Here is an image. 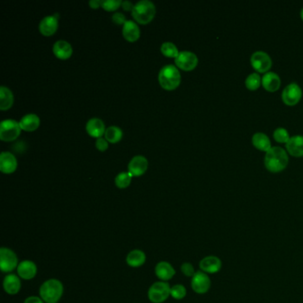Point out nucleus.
Instances as JSON below:
<instances>
[{
  "mask_svg": "<svg viewBox=\"0 0 303 303\" xmlns=\"http://www.w3.org/2000/svg\"><path fill=\"white\" fill-rule=\"evenodd\" d=\"M134 8H135V5H133V3L130 1H123L122 2V8L124 9V11L133 12Z\"/></svg>",
  "mask_w": 303,
  "mask_h": 303,
  "instance_id": "39",
  "label": "nucleus"
},
{
  "mask_svg": "<svg viewBox=\"0 0 303 303\" xmlns=\"http://www.w3.org/2000/svg\"><path fill=\"white\" fill-rule=\"evenodd\" d=\"M288 163L287 151L281 147H272L266 152L264 157V164L267 170L275 174L284 171Z\"/></svg>",
  "mask_w": 303,
  "mask_h": 303,
  "instance_id": "1",
  "label": "nucleus"
},
{
  "mask_svg": "<svg viewBox=\"0 0 303 303\" xmlns=\"http://www.w3.org/2000/svg\"><path fill=\"white\" fill-rule=\"evenodd\" d=\"M102 4H103V0H91L89 2L90 7H91V8H94V9H97L100 7H102Z\"/></svg>",
  "mask_w": 303,
  "mask_h": 303,
  "instance_id": "40",
  "label": "nucleus"
},
{
  "mask_svg": "<svg viewBox=\"0 0 303 303\" xmlns=\"http://www.w3.org/2000/svg\"><path fill=\"white\" fill-rule=\"evenodd\" d=\"M123 36L129 42H136L141 35L139 27L134 21H126L122 29Z\"/></svg>",
  "mask_w": 303,
  "mask_h": 303,
  "instance_id": "23",
  "label": "nucleus"
},
{
  "mask_svg": "<svg viewBox=\"0 0 303 303\" xmlns=\"http://www.w3.org/2000/svg\"><path fill=\"white\" fill-rule=\"evenodd\" d=\"M162 54L169 58H176L179 55L180 52L176 45L172 42H164L161 46Z\"/></svg>",
  "mask_w": 303,
  "mask_h": 303,
  "instance_id": "29",
  "label": "nucleus"
},
{
  "mask_svg": "<svg viewBox=\"0 0 303 303\" xmlns=\"http://www.w3.org/2000/svg\"><path fill=\"white\" fill-rule=\"evenodd\" d=\"M22 131L17 121L6 119L0 124V139L3 142H13L18 138Z\"/></svg>",
  "mask_w": 303,
  "mask_h": 303,
  "instance_id": "6",
  "label": "nucleus"
},
{
  "mask_svg": "<svg viewBox=\"0 0 303 303\" xmlns=\"http://www.w3.org/2000/svg\"><path fill=\"white\" fill-rule=\"evenodd\" d=\"M24 303H45V301L41 299V297L29 296L24 300Z\"/></svg>",
  "mask_w": 303,
  "mask_h": 303,
  "instance_id": "38",
  "label": "nucleus"
},
{
  "mask_svg": "<svg viewBox=\"0 0 303 303\" xmlns=\"http://www.w3.org/2000/svg\"><path fill=\"white\" fill-rule=\"evenodd\" d=\"M171 295V287L166 282L154 283L148 291V297L152 303H163Z\"/></svg>",
  "mask_w": 303,
  "mask_h": 303,
  "instance_id": "5",
  "label": "nucleus"
},
{
  "mask_svg": "<svg viewBox=\"0 0 303 303\" xmlns=\"http://www.w3.org/2000/svg\"><path fill=\"white\" fill-rule=\"evenodd\" d=\"M112 21L114 23H116L117 25H124V23L126 22V18L123 14L121 13H116L112 15Z\"/></svg>",
  "mask_w": 303,
  "mask_h": 303,
  "instance_id": "36",
  "label": "nucleus"
},
{
  "mask_svg": "<svg viewBox=\"0 0 303 303\" xmlns=\"http://www.w3.org/2000/svg\"><path fill=\"white\" fill-rule=\"evenodd\" d=\"M14 95L9 88L2 85L0 88V110H8L13 106Z\"/></svg>",
  "mask_w": 303,
  "mask_h": 303,
  "instance_id": "27",
  "label": "nucleus"
},
{
  "mask_svg": "<svg viewBox=\"0 0 303 303\" xmlns=\"http://www.w3.org/2000/svg\"><path fill=\"white\" fill-rule=\"evenodd\" d=\"M302 97V90L297 83H291L282 92V100L288 106H294Z\"/></svg>",
  "mask_w": 303,
  "mask_h": 303,
  "instance_id": "10",
  "label": "nucleus"
},
{
  "mask_svg": "<svg viewBox=\"0 0 303 303\" xmlns=\"http://www.w3.org/2000/svg\"><path fill=\"white\" fill-rule=\"evenodd\" d=\"M109 142L107 141L106 139H104V138H98L97 141H96V148L98 149V150L100 151H105L108 149V147H109Z\"/></svg>",
  "mask_w": 303,
  "mask_h": 303,
  "instance_id": "37",
  "label": "nucleus"
},
{
  "mask_svg": "<svg viewBox=\"0 0 303 303\" xmlns=\"http://www.w3.org/2000/svg\"><path fill=\"white\" fill-rule=\"evenodd\" d=\"M53 51L57 58L67 60L72 55L73 49L69 42L65 40H58L56 41L54 45Z\"/></svg>",
  "mask_w": 303,
  "mask_h": 303,
  "instance_id": "22",
  "label": "nucleus"
},
{
  "mask_svg": "<svg viewBox=\"0 0 303 303\" xmlns=\"http://www.w3.org/2000/svg\"><path fill=\"white\" fill-rule=\"evenodd\" d=\"M176 64L181 70L190 71L197 67L198 59L192 52H180L179 55L176 58Z\"/></svg>",
  "mask_w": 303,
  "mask_h": 303,
  "instance_id": "11",
  "label": "nucleus"
},
{
  "mask_svg": "<svg viewBox=\"0 0 303 303\" xmlns=\"http://www.w3.org/2000/svg\"><path fill=\"white\" fill-rule=\"evenodd\" d=\"M285 148L292 157H303V136H292L285 144Z\"/></svg>",
  "mask_w": 303,
  "mask_h": 303,
  "instance_id": "21",
  "label": "nucleus"
},
{
  "mask_svg": "<svg viewBox=\"0 0 303 303\" xmlns=\"http://www.w3.org/2000/svg\"><path fill=\"white\" fill-rule=\"evenodd\" d=\"M3 287H4L5 292L8 294H10V295L17 294L22 288V282H21L20 277L14 273L7 275L5 277L4 282H3Z\"/></svg>",
  "mask_w": 303,
  "mask_h": 303,
  "instance_id": "16",
  "label": "nucleus"
},
{
  "mask_svg": "<svg viewBox=\"0 0 303 303\" xmlns=\"http://www.w3.org/2000/svg\"><path fill=\"white\" fill-rule=\"evenodd\" d=\"M19 124H20L22 130L27 132L35 131V130H37L40 124V119L36 114H27L22 117L21 121L19 122Z\"/></svg>",
  "mask_w": 303,
  "mask_h": 303,
  "instance_id": "24",
  "label": "nucleus"
},
{
  "mask_svg": "<svg viewBox=\"0 0 303 303\" xmlns=\"http://www.w3.org/2000/svg\"><path fill=\"white\" fill-rule=\"evenodd\" d=\"M18 257L13 250L2 247L0 249V269L5 273H11L18 267Z\"/></svg>",
  "mask_w": 303,
  "mask_h": 303,
  "instance_id": "7",
  "label": "nucleus"
},
{
  "mask_svg": "<svg viewBox=\"0 0 303 303\" xmlns=\"http://www.w3.org/2000/svg\"><path fill=\"white\" fill-rule=\"evenodd\" d=\"M37 268L36 263L30 259H24L19 263L17 274L24 280H30L37 276Z\"/></svg>",
  "mask_w": 303,
  "mask_h": 303,
  "instance_id": "13",
  "label": "nucleus"
},
{
  "mask_svg": "<svg viewBox=\"0 0 303 303\" xmlns=\"http://www.w3.org/2000/svg\"><path fill=\"white\" fill-rule=\"evenodd\" d=\"M58 29V19L55 15H49L42 19L39 23V30L41 34L46 37L54 35Z\"/></svg>",
  "mask_w": 303,
  "mask_h": 303,
  "instance_id": "18",
  "label": "nucleus"
},
{
  "mask_svg": "<svg viewBox=\"0 0 303 303\" xmlns=\"http://www.w3.org/2000/svg\"><path fill=\"white\" fill-rule=\"evenodd\" d=\"M300 18L302 19V21H303V8H302V9H301V10H300Z\"/></svg>",
  "mask_w": 303,
  "mask_h": 303,
  "instance_id": "41",
  "label": "nucleus"
},
{
  "mask_svg": "<svg viewBox=\"0 0 303 303\" xmlns=\"http://www.w3.org/2000/svg\"><path fill=\"white\" fill-rule=\"evenodd\" d=\"M200 271L206 274H216L223 268V262L219 257L214 255L206 256L199 263Z\"/></svg>",
  "mask_w": 303,
  "mask_h": 303,
  "instance_id": "12",
  "label": "nucleus"
},
{
  "mask_svg": "<svg viewBox=\"0 0 303 303\" xmlns=\"http://www.w3.org/2000/svg\"><path fill=\"white\" fill-rule=\"evenodd\" d=\"M105 139L110 143H117L122 139L123 137V131L121 130V128L116 125H111L110 127H108L104 134Z\"/></svg>",
  "mask_w": 303,
  "mask_h": 303,
  "instance_id": "28",
  "label": "nucleus"
},
{
  "mask_svg": "<svg viewBox=\"0 0 303 303\" xmlns=\"http://www.w3.org/2000/svg\"><path fill=\"white\" fill-rule=\"evenodd\" d=\"M63 291L64 288L62 282L51 278L42 284L39 289V295L46 303H57L62 298Z\"/></svg>",
  "mask_w": 303,
  "mask_h": 303,
  "instance_id": "2",
  "label": "nucleus"
},
{
  "mask_svg": "<svg viewBox=\"0 0 303 303\" xmlns=\"http://www.w3.org/2000/svg\"><path fill=\"white\" fill-rule=\"evenodd\" d=\"M85 129L88 131V135L95 138H101L105 134L106 128L103 121L97 117L91 118L88 120Z\"/></svg>",
  "mask_w": 303,
  "mask_h": 303,
  "instance_id": "20",
  "label": "nucleus"
},
{
  "mask_svg": "<svg viewBox=\"0 0 303 303\" xmlns=\"http://www.w3.org/2000/svg\"><path fill=\"white\" fill-rule=\"evenodd\" d=\"M156 7L149 0H142L135 5L132 15L136 22L141 24L150 23L156 15Z\"/></svg>",
  "mask_w": 303,
  "mask_h": 303,
  "instance_id": "4",
  "label": "nucleus"
},
{
  "mask_svg": "<svg viewBox=\"0 0 303 303\" xmlns=\"http://www.w3.org/2000/svg\"><path fill=\"white\" fill-rule=\"evenodd\" d=\"M17 168V159L14 154L5 151L0 155V171L7 175L15 172Z\"/></svg>",
  "mask_w": 303,
  "mask_h": 303,
  "instance_id": "15",
  "label": "nucleus"
},
{
  "mask_svg": "<svg viewBox=\"0 0 303 303\" xmlns=\"http://www.w3.org/2000/svg\"><path fill=\"white\" fill-rule=\"evenodd\" d=\"M252 143L257 150L264 152H268L272 148L270 138L265 134L259 132L252 136Z\"/></svg>",
  "mask_w": 303,
  "mask_h": 303,
  "instance_id": "25",
  "label": "nucleus"
},
{
  "mask_svg": "<svg viewBox=\"0 0 303 303\" xmlns=\"http://www.w3.org/2000/svg\"><path fill=\"white\" fill-rule=\"evenodd\" d=\"M155 274L161 281H168L175 277L176 270L171 263L160 262L155 267Z\"/></svg>",
  "mask_w": 303,
  "mask_h": 303,
  "instance_id": "17",
  "label": "nucleus"
},
{
  "mask_svg": "<svg viewBox=\"0 0 303 303\" xmlns=\"http://www.w3.org/2000/svg\"><path fill=\"white\" fill-rule=\"evenodd\" d=\"M273 137L277 143H285V144L288 143L289 140L291 138L289 132L284 127L277 128L273 133Z\"/></svg>",
  "mask_w": 303,
  "mask_h": 303,
  "instance_id": "32",
  "label": "nucleus"
},
{
  "mask_svg": "<svg viewBox=\"0 0 303 303\" xmlns=\"http://www.w3.org/2000/svg\"><path fill=\"white\" fill-rule=\"evenodd\" d=\"M262 84L265 90L271 93L278 91L281 85V78L278 74L269 71L262 77Z\"/></svg>",
  "mask_w": 303,
  "mask_h": 303,
  "instance_id": "19",
  "label": "nucleus"
},
{
  "mask_svg": "<svg viewBox=\"0 0 303 303\" xmlns=\"http://www.w3.org/2000/svg\"><path fill=\"white\" fill-rule=\"evenodd\" d=\"M134 176H132L130 172H120L119 175H117L116 179H115V183L117 185V188L119 189H125L129 187L131 184L132 178Z\"/></svg>",
  "mask_w": 303,
  "mask_h": 303,
  "instance_id": "31",
  "label": "nucleus"
},
{
  "mask_svg": "<svg viewBox=\"0 0 303 303\" xmlns=\"http://www.w3.org/2000/svg\"><path fill=\"white\" fill-rule=\"evenodd\" d=\"M211 285V278L203 271H197L191 279V288L197 294H205L210 290Z\"/></svg>",
  "mask_w": 303,
  "mask_h": 303,
  "instance_id": "9",
  "label": "nucleus"
},
{
  "mask_svg": "<svg viewBox=\"0 0 303 303\" xmlns=\"http://www.w3.org/2000/svg\"><path fill=\"white\" fill-rule=\"evenodd\" d=\"M181 73L175 65L163 67L158 74V81L161 86L165 90H175L181 84Z\"/></svg>",
  "mask_w": 303,
  "mask_h": 303,
  "instance_id": "3",
  "label": "nucleus"
},
{
  "mask_svg": "<svg viewBox=\"0 0 303 303\" xmlns=\"http://www.w3.org/2000/svg\"><path fill=\"white\" fill-rule=\"evenodd\" d=\"M145 262H146V254L145 252L139 249L133 250L126 256V263L132 268H139L143 266Z\"/></svg>",
  "mask_w": 303,
  "mask_h": 303,
  "instance_id": "26",
  "label": "nucleus"
},
{
  "mask_svg": "<svg viewBox=\"0 0 303 303\" xmlns=\"http://www.w3.org/2000/svg\"><path fill=\"white\" fill-rule=\"evenodd\" d=\"M149 166V162L143 156L133 157L128 164V172L133 176H141L145 174Z\"/></svg>",
  "mask_w": 303,
  "mask_h": 303,
  "instance_id": "14",
  "label": "nucleus"
},
{
  "mask_svg": "<svg viewBox=\"0 0 303 303\" xmlns=\"http://www.w3.org/2000/svg\"><path fill=\"white\" fill-rule=\"evenodd\" d=\"M252 68L259 73H267L271 70L272 60L271 56L263 51H256L250 59Z\"/></svg>",
  "mask_w": 303,
  "mask_h": 303,
  "instance_id": "8",
  "label": "nucleus"
},
{
  "mask_svg": "<svg viewBox=\"0 0 303 303\" xmlns=\"http://www.w3.org/2000/svg\"><path fill=\"white\" fill-rule=\"evenodd\" d=\"M181 271L183 272V274L188 278H192L194 275L196 274L193 265L190 263H183V265L181 266Z\"/></svg>",
  "mask_w": 303,
  "mask_h": 303,
  "instance_id": "35",
  "label": "nucleus"
},
{
  "mask_svg": "<svg viewBox=\"0 0 303 303\" xmlns=\"http://www.w3.org/2000/svg\"><path fill=\"white\" fill-rule=\"evenodd\" d=\"M120 6H122L121 0H103L102 8L106 11L112 12L117 10Z\"/></svg>",
  "mask_w": 303,
  "mask_h": 303,
  "instance_id": "34",
  "label": "nucleus"
},
{
  "mask_svg": "<svg viewBox=\"0 0 303 303\" xmlns=\"http://www.w3.org/2000/svg\"><path fill=\"white\" fill-rule=\"evenodd\" d=\"M187 289L183 285H176L171 287V296L174 299H183L186 297Z\"/></svg>",
  "mask_w": 303,
  "mask_h": 303,
  "instance_id": "33",
  "label": "nucleus"
},
{
  "mask_svg": "<svg viewBox=\"0 0 303 303\" xmlns=\"http://www.w3.org/2000/svg\"><path fill=\"white\" fill-rule=\"evenodd\" d=\"M245 86L251 91H255L262 84V77L258 73H252L246 77L245 81Z\"/></svg>",
  "mask_w": 303,
  "mask_h": 303,
  "instance_id": "30",
  "label": "nucleus"
}]
</instances>
